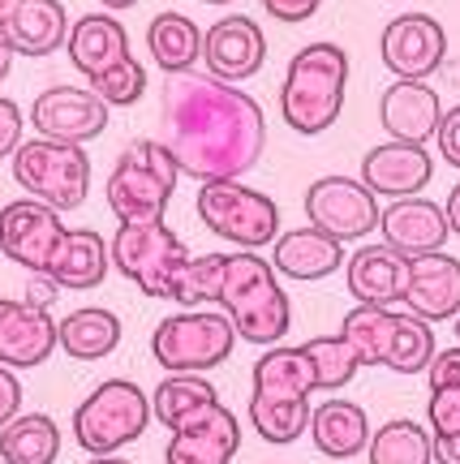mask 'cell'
<instances>
[{"mask_svg": "<svg viewBox=\"0 0 460 464\" xmlns=\"http://www.w3.org/2000/svg\"><path fill=\"white\" fill-rule=\"evenodd\" d=\"M160 142L172 150L181 177L237 181L259 168L267 150L263 103L241 86L220 82L207 69L168 73L160 91Z\"/></svg>", "mask_w": 460, "mask_h": 464, "instance_id": "1", "label": "cell"}, {"mask_svg": "<svg viewBox=\"0 0 460 464\" xmlns=\"http://www.w3.org/2000/svg\"><path fill=\"white\" fill-rule=\"evenodd\" d=\"M318 392L306 348L271 344L250 365V426L259 439L289 448L310 426V396Z\"/></svg>", "mask_w": 460, "mask_h": 464, "instance_id": "2", "label": "cell"}, {"mask_svg": "<svg viewBox=\"0 0 460 464\" xmlns=\"http://www.w3.org/2000/svg\"><path fill=\"white\" fill-rule=\"evenodd\" d=\"M215 310H224L237 340L259 348L279 344L293 327V297L284 293L276 266L267 263L259 249H237L224 263Z\"/></svg>", "mask_w": 460, "mask_h": 464, "instance_id": "3", "label": "cell"}, {"mask_svg": "<svg viewBox=\"0 0 460 464\" xmlns=\"http://www.w3.org/2000/svg\"><path fill=\"white\" fill-rule=\"evenodd\" d=\"M345 86H348V52L340 44H306L293 52L279 82V116L284 125L301 138L328 133L345 112Z\"/></svg>", "mask_w": 460, "mask_h": 464, "instance_id": "4", "label": "cell"}, {"mask_svg": "<svg viewBox=\"0 0 460 464\" xmlns=\"http://www.w3.org/2000/svg\"><path fill=\"white\" fill-rule=\"evenodd\" d=\"M181 168L172 160V150L160 138H133L130 147L116 155L113 172H108V211L116 224H151L164 219L168 202L177 194Z\"/></svg>", "mask_w": 460, "mask_h": 464, "instance_id": "5", "label": "cell"}, {"mask_svg": "<svg viewBox=\"0 0 460 464\" xmlns=\"http://www.w3.org/2000/svg\"><path fill=\"white\" fill-rule=\"evenodd\" d=\"M108 258H113V271H121L138 293H147L151 301H172L177 276L190 263V246L164 219L116 224L113 241H108Z\"/></svg>", "mask_w": 460, "mask_h": 464, "instance_id": "6", "label": "cell"}, {"mask_svg": "<svg viewBox=\"0 0 460 464\" xmlns=\"http://www.w3.org/2000/svg\"><path fill=\"white\" fill-rule=\"evenodd\" d=\"M151 417V396L133 379H108L73 409V439L91 456H116L121 448L138 443Z\"/></svg>", "mask_w": 460, "mask_h": 464, "instance_id": "7", "label": "cell"}, {"mask_svg": "<svg viewBox=\"0 0 460 464\" xmlns=\"http://www.w3.org/2000/svg\"><path fill=\"white\" fill-rule=\"evenodd\" d=\"M14 181L26 189V198L48 202L52 211H78L91 194V155L73 142L31 138L14 150Z\"/></svg>", "mask_w": 460, "mask_h": 464, "instance_id": "8", "label": "cell"}, {"mask_svg": "<svg viewBox=\"0 0 460 464\" xmlns=\"http://www.w3.org/2000/svg\"><path fill=\"white\" fill-rule=\"evenodd\" d=\"M237 348V332L224 310H181L168 314L151 332V357L168 374H207L215 365H224Z\"/></svg>", "mask_w": 460, "mask_h": 464, "instance_id": "9", "label": "cell"}, {"mask_svg": "<svg viewBox=\"0 0 460 464\" xmlns=\"http://www.w3.org/2000/svg\"><path fill=\"white\" fill-rule=\"evenodd\" d=\"M194 211L202 228L232 241L237 249H263L279 237V207L263 189H250L237 181H202Z\"/></svg>", "mask_w": 460, "mask_h": 464, "instance_id": "10", "label": "cell"}, {"mask_svg": "<svg viewBox=\"0 0 460 464\" xmlns=\"http://www.w3.org/2000/svg\"><path fill=\"white\" fill-rule=\"evenodd\" d=\"M306 219H310V228L328 232L336 241H362L370 232H378V198L366 189L357 177H340V172H331V177H318V181L306 189Z\"/></svg>", "mask_w": 460, "mask_h": 464, "instance_id": "11", "label": "cell"}, {"mask_svg": "<svg viewBox=\"0 0 460 464\" xmlns=\"http://www.w3.org/2000/svg\"><path fill=\"white\" fill-rule=\"evenodd\" d=\"M108 116H113V108L99 100L91 86H69V82L39 91L31 103L34 133L52 138V142H73V147L95 142L99 133L108 130Z\"/></svg>", "mask_w": 460, "mask_h": 464, "instance_id": "12", "label": "cell"}, {"mask_svg": "<svg viewBox=\"0 0 460 464\" xmlns=\"http://www.w3.org/2000/svg\"><path fill=\"white\" fill-rule=\"evenodd\" d=\"M65 237L61 211H52L39 198H17L0 207V254L14 266H26L31 276H44L52 254Z\"/></svg>", "mask_w": 460, "mask_h": 464, "instance_id": "13", "label": "cell"}, {"mask_svg": "<svg viewBox=\"0 0 460 464\" xmlns=\"http://www.w3.org/2000/svg\"><path fill=\"white\" fill-rule=\"evenodd\" d=\"M378 56L392 78L426 82L435 69L447 61V31L430 14H400L378 34Z\"/></svg>", "mask_w": 460, "mask_h": 464, "instance_id": "14", "label": "cell"}, {"mask_svg": "<svg viewBox=\"0 0 460 464\" xmlns=\"http://www.w3.org/2000/svg\"><path fill=\"white\" fill-rule=\"evenodd\" d=\"M267 61V34L250 14H229L202 31V65L220 82H250Z\"/></svg>", "mask_w": 460, "mask_h": 464, "instance_id": "15", "label": "cell"}, {"mask_svg": "<svg viewBox=\"0 0 460 464\" xmlns=\"http://www.w3.org/2000/svg\"><path fill=\"white\" fill-rule=\"evenodd\" d=\"M430 177H435V160H430L426 147L387 138L383 147H370L362 155V177L357 181L375 198H413L430 185Z\"/></svg>", "mask_w": 460, "mask_h": 464, "instance_id": "16", "label": "cell"}, {"mask_svg": "<svg viewBox=\"0 0 460 464\" xmlns=\"http://www.w3.org/2000/svg\"><path fill=\"white\" fill-rule=\"evenodd\" d=\"M56 353V318L44 305L0 297V365L34 370Z\"/></svg>", "mask_w": 460, "mask_h": 464, "instance_id": "17", "label": "cell"}, {"mask_svg": "<svg viewBox=\"0 0 460 464\" xmlns=\"http://www.w3.org/2000/svg\"><path fill=\"white\" fill-rule=\"evenodd\" d=\"M378 237H383V246L400 249L405 258H417V254L444 249L452 228H447V216L439 202L413 194V198H392L378 211Z\"/></svg>", "mask_w": 460, "mask_h": 464, "instance_id": "18", "label": "cell"}, {"mask_svg": "<svg viewBox=\"0 0 460 464\" xmlns=\"http://www.w3.org/2000/svg\"><path fill=\"white\" fill-rule=\"evenodd\" d=\"M405 310L426 323H447L460 314V258L435 249L409 258V280H405Z\"/></svg>", "mask_w": 460, "mask_h": 464, "instance_id": "19", "label": "cell"}, {"mask_svg": "<svg viewBox=\"0 0 460 464\" xmlns=\"http://www.w3.org/2000/svg\"><path fill=\"white\" fill-rule=\"evenodd\" d=\"M241 448V421L229 404H211L207 413L172 430L164 448V464H232Z\"/></svg>", "mask_w": 460, "mask_h": 464, "instance_id": "20", "label": "cell"}, {"mask_svg": "<svg viewBox=\"0 0 460 464\" xmlns=\"http://www.w3.org/2000/svg\"><path fill=\"white\" fill-rule=\"evenodd\" d=\"M439 91L430 82H409V78H396L383 95H378V125L387 130V138L396 142H417L426 147L435 130H439Z\"/></svg>", "mask_w": 460, "mask_h": 464, "instance_id": "21", "label": "cell"}, {"mask_svg": "<svg viewBox=\"0 0 460 464\" xmlns=\"http://www.w3.org/2000/svg\"><path fill=\"white\" fill-rule=\"evenodd\" d=\"M271 266L284 280H328L336 271H345V241H336V237L310 228V224L306 228H284L271 241Z\"/></svg>", "mask_w": 460, "mask_h": 464, "instance_id": "22", "label": "cell"}, {"mask_svg": "<svg viewBox=\"0 0 460 464\" xmlns=\"http://www.w3.org/2000/svg\"><path fill=\"white\" fill-rule=\"evenodd\" d=\"M405 280H409V258L383 241L353 249V258H345V284L362 305H396L405 297Z\"/></svg>", "mask_w": 460, "mask_h": 464, "instance_id": "23", "label": "cell"}, {"mask_svg": "<svg viewBox=\"0 0 460 464\" xmlns=\"http://www.w3.org/2000/svg\"><path fill=\"white\" fill-rule=\"evenodd\" d=\"M65 52H69V65L91 82L103 69H113L116 61L130 56V31L121 26L116 14H83L78 22H69Z\"/></svg>", "mask_w": 460, "mask_h": 464, "instance_id": "24", "label": "cell"}, {"mask_svg": "<svg viewBox=\"0 0 460 464\" xmlns=\"http://www.w3.org/2000/svg\"><path fill=\"white\" fill-rule=\"evenodd\" d=\"M108 266H113L108 241H103L95 228H65V237H61V246H56V254H52V263L44 276H48L56 288L91 293V288H99V284L108 280Z\"/></svg>", "mask_w": 460, "mask_h": 464, "instance_id": "25", "label": "cell"}, {"mask_svg": "<svg viewBox=\"0 0 460 464\" xmlns=\"http://www.w3.org/2000/svg\"><path fill=\"white\" fill-rule=\"evenodd\" d=\"M5 39L14 44L17 56H52L56 48H65L69 39V9L61 0H17V9L9 22L0 26Z\"/></svg>", "mask_w": 460, "mask_h": 464, "instance_id": "26", "label": "cell"}, {"mask_svg": "<svg viewBox=\"0 0 460 464\" xmlns=\"http://www.w3.org/2000/svg\"><path fill=\"white\" fill-rule=\"evenodd\" d=\"M310 439L314 448L323 451L328 460H353L362 456L366 443H370V417H366L362 404L353 400H323L310 409Z\"/></svg>", "mask_w": 460, "mask_h": 464, "instance_id": "27", "label": "cell"}, {"mask_svg": "<svg viewBox=\"0 0 460 464\" xmlns=\"http://www.w3.org/2000/svg\"><path fill=\"white\" fill-rule=\"evenodd\" d=\"M121 344V318L103 305H83L56 323V348L73 362H103Z\"/></svg>", "mask_w": 460, "mask_h": 464, "instance_id": "28", "label": "cell"}, {"mask_svg": "<svg viewBox=\"0 0 460 464\" xmlns=\"http://www.w3.org/2000/svg\"><path fill=\"white\" fill-rule=\"evenodd\" d=\"M147 52L164 73H185L202 61V31L185 14H155L147 26Z\"/></svg>", "mask_w": 460, "mask_h": 464, "instance_id": "29", "label": "cell"}, {"mask_svg": "<svg viewBox=\"0 0 460 464\" xmlns=\"http://www.w3.org/2000/svg\"><path fill=\"white\" fill-rule=\"evenodd\" d=\"M211 404H220V392L207 374H168L155 392H151V417L177 430L185 421H194L198 413H207Z\"/></svg>", "mask_w": 460, "mask_h": 464, "instance_id": "30", "label": "cell"}, {"mask_svg": "<svg viewBox=\"0 0 460 464\" xmlns=\"http://www.w3.org/2000/svg\"><path fill=\"white\" fill-rule=\"evenodd\" d=\"M61 456V426L48 413H17L0 426V460L5 464H56Z\"/></svg>", "mask_w": 460, "mask_h": 464, "instance_id": "31", "label": "cell"}, {"mask_svg": "<svg viewBox=\"0 0 460 464\" xmlns=\"http://www.w3.org/2000/svg\"><path fill=\"white\" fill-rule=\"evenodd\" d=\"M366 456L370 464H435V434L413 417H396L387 426L370 430Z\"/></svg>", "mask_w": 460, "mask_h": 464, "instance_id": "32", "label": "cell"}, {"mask_svg": "<svg viewBox=\"0 0 460 464\" xmlns=\"http://www.w3.org/2000/svg\"><path fill=\"white\" fill-rule=\"evenodd\" d=\"M439 348H435V332L426 318L396 310L392 314V335H387V353H383V370L392 374H422Z\"/></svg>", "mask_w": 460, "mask_h": 464, "instance_id": "33", "label": "cell"}, {"mask_svg": "<svg viewBox=\"0 0 460 464\" xmlns=\"http://www.w3.org/2000/svg\"><path fill=\"white\" fill-rule=\"evenodd\" d=\"M306 357L314 365V382H318V392H340L345 382H353L357 370H366L362 357H357V348L348 344L345 335H314L306 340Z\"/></svg>", "mask_w": 460, "mask_h": 464, "instance_id": "34", "label": "cell"}, {"mask_svg": "<svg viewBox=\"0 0 460 464\" xmlns=\"http://www.w3.org/2000/svg\"><path fill=\"white\" fill-rule=\"evenodd\" d=\"M392 305H353L340 323V335L357 348L362 365H383V353H387V335H392Z\"/></svg>", "mask_w": 460, "mask_h": 464, "instance_id": "35", "label": "cell"}, {"mask_svg": "<svg viewBox=\"0 0 460 464\" xmlns=\"http://www.w3.org/2000/svg\"><path fill=\"white\" fill-rule=\"evenodd\" d=\"M224 263H229V254H198V258L190 254V263H185L181 276H177V293H172V301H181L185 310L215 305V293H220Z\"/></svg>", "mask_w": 460, "mask_h": 464, "instance_id": "36", "label": "cell"}, {"mask_svg": "<svg viewBox=\"0 0 460 464\" xmlns=\"http://www.w3.org/2000/svg\"><path fill=\"white\" fill-rule=\"evenodd\" d=\"M86 86H91L108 108H133V103L147 95V65L133 61V52H130L125 61H116L113 69H103V73L91 78Z\"/></svg>", "mask_w": 460, "mask_h": 464, "instance_id": "37", "label": "cell"}, {"mask_svg": "<svg viewBox=\"0 0 460 464\" xmlns=\"http://www.w3.org/2000/svg\"><path fill=\"white\" fill-rule=\"evenodd\" d=\"M426 421H430V434H435V439L460 434V387H430Z\"/></svg>", "mask_w": 460, "mask_h": 464, "instance_id": "38", "label": "cell"}, {"mask_svg": "<svg viewBox=\"0 0 460 464\" xmlns=\"http://www.w3.org/2000/svg\"><path fill=\"white\" fill-rule=\"evenodd\" d=\"M22 147V108L9 95H0V160H14Z\"/></svg>", "mask_w": 460, "mask_h": 464, "instance_id": "39", "label": "cell"}, {"mask_svg": "<svg viewBox=\"0 0 460 464\" xmlns=\"http://www.w3.org/2000/svg\"><path fill=\"white\" fill-rule=\"evenodd\" d=\"M426 382L430 387H460V344L456 348H439L426 365Z\"/></svg>", "mask_w": 460, "mask_h": 464, "instance_id": "40", "label": "cell"}, {"mask_svg": "<svg viewBox=\"0 0 460 464\" xmlns=\"http://www.w3.org/2000/svg\"><path fill=\"white\" fill-rule=\"evenodd\" d=\"M435 142H439V155H444L452 168H460V103L447 108L439 116V130H435Z\"/></svg>", "mask_w": 460, "mask_h": 464, "instance_id": "41", "label": "cell"}, {"mask_svg": "<svg viewBox=\"0 0 460 464\" xmlns=\"http://www.w3.org/2000/svg\"><path fill=\"white\" fill-rule=\"evenodd\" d=\"M323 0H263V14H271L284 26H297V22H310L318 14Z\"/></svg>", "mask_w": 460, "mask_h": 464, "instance_id": "42", "label": "cell"}, {"mask_svg": "<svg viewBox=\"0 0 460 464\" xmlns=\"http://www.w3.org/2000/svg\"><path fill=\"white\" fill-rule=\"evenodd\" d=\"M22 413V379L9 365H0V426H9Z\"/></svg>", "mask_w": 460, "mask_h": 464, "instance_id": "43", "label": "cell"}, {"mask_svg": "<svg viewBox=\"0 0 460 464\" xmlns=\"http://www.w3.org/2000/svg\"><path fill=\"white\" fill-rule=\"evenodd\" d=\"M56 293H61V288H56V284L48 280V276H34L31 288H26V301H31V305H44V310H48L52 301H56Z\"/></svg>", "mask_w": 460, "mask_h": 464, "instance_id": "44", "label": "cell"}, {"mask_svg": "<svg viewBox=\"0 0 460 464\" xmlns=\"http://www.w3.org/2000/svg\"><path fill=\"white\" fill-rule=\"evenodd\" d=\"M435 464H460V434L435 439Z\"/></svg>", "mask_w": 460, "mask_h": 464, "instance_id": "45", "label": "cell"}, {"mask_svg": "<svg viewBox=\"0 0 460 464\" xmlns=\"http://www.w3.org/2000/svg\"><path fill=\"white\" fill-rule=\"evenodd\" d=\"M444 216H447V228L460 237V181L452 185V194H447V202H444Z\"/></svg>", "mask_w": 460, "mask_h": 464, "instance_id": "46", "label": "cell"}, {"mask_svg": "<svg viewBox=\"0 0 460 464\" xmlns=\"http://www.w3.org/2000/svg\"><path fill=\"white\" fill-rule=\"evenodd\" d=\"M14 56H17L14 44H9V39H5V31H0V82L14 73Z\"/></svg>", "mask_w": 460, "mask_h": 464, "instance_id": "47", "label": "cell"}, {"mask_svg": "<svg viewBox=\"0 0 460 464\" xmlns=\"http://www.w3.org/2000/svg\"><path fill=\"white\" fill-rule=\"evenodd\" d=\"M103 5V14H125V9H133L138 0H99Z\"/></svg>", "mask_w": 460, "mask_h": 464, "instance_id": "48", "label": "cell"}, {"mask_svg": "<svg viewBox=\"0 0 460 464\" xmlns=\"http://www.w3.org/2000/svg\"><path fill=\"white\" fill-rule=\"evenodd\" d=\"M14 9H17V0H0V26L9 22V14H14Z\"/></svg>", "mask_w": 460, "mask_h": 464, "instance_id": "49", "label": "cell"}, {"mask_svg": "<svg viewBox=\"0 0 460 464\" xmlns=\"http://www.w3.org/2000/svg\"><path fill=\"white\" fill-rule=\"evenodd\" d=\"M86 464H133V460H121V456H91Z\"/></svg>", "mask_w": 460, "mask_h": 464, "instance_id": "50", "label": "cell"}, {"mask_svg": "<svg viewBox=\"0 0 460 464\" xmlns=\"http://www.w3.org/2000/svg\"><path fill=\"white\" fill-rule=\"evenodd\" d=\"M202 5H215V9H220V5H232V0H202Z\"/></svg>", "mask_w": 460, "mask_h": 464, "instance_id": "51", "label": "cell"}, {"mask_svg": "<svg viewBox=\"0 0 460 464\" xmlns=\"http://www.w3.org/2000/svg\"><path fill=\"white\" fill-rule=\"evenodd\" d=\"M456 344H460V314H456Z\"/></svg>", "mask_w": 460, "mask_h": 464, "instance_id": "52", "label": "cell"}]
</instances>
